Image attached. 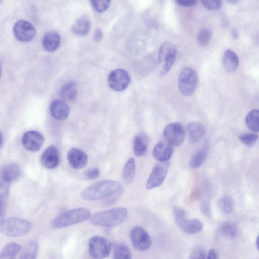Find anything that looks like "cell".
Here are the masks:
<instances>
[{
  "label": "cell",
  "instance_id": "ee69618b",
  "mask_svg": "<svg viewBox=\"0 0 259 259\" xmlns=\"http://www.w3.org/2000/svg\"><path fill=\"white\" fill-rule=\"evenodd\" d=\"M206 259H218L217 250L215 249H211L209 251Z\"/></svg>",
  "mask_w": 259,
  "mask_h": 259
},
{
  "label": "cell",
  "instance_id": "ba28073f",
  "mask_svg": "<svg viewBox=\"0 0 259 259\" xmlns=\"http://www.w3.org/2000/svg\"><path fill=\"white\" fill-rule=\"evenodd\" d=\"M169 161L159 162L152 169L146 183L147 189H151L160 186L164 181L169 169Z\"/></svg>",
  "mask_w": 259,
  "mask_h": 259
},
{
  "label": "cell",
  "instance_id": "74e56055",
  "mask_svg": "<svg viewBox=\"0 0 259 259\" xmlns=\"http://www.w3.org/2000/svg\"><path fill=\"white\" fill-rule=\"evenodd\" d=\"M205 250L202 247H196L191 252L189 259H206Z\"/></svg>",
  "mask_w": 259,
  "mask_h": 259
},
{
  "label": "cell",
  "instance_id": "6da1fadb",
  "mask_svg": "<svg viewBox=\"0 0 259 259\" xmlns=\"http://www.w3.org/2000/svg\"><path fill=\"white\" fill-rule=\"evenodd\" d=\"M121 187V183L118 181L102 180L85 188L81 192L80 196L85 200H97L118 193Z\"/></svg>",
  "mask_w": 259,
  "mask_h": 259
},
{
  "label": "cell",
  "instance_id": "60d3db41",
  "mask_svg": "<svg viewBox=\"0 0 259 259\" xmlns=\"http://www.w3.org/2000/svg\"><path fill=\"white\" fill-rule=\"evenodd\" d=\"M179 5L184 7H191L195 5L197 2L195 0H177L176 1Z\"/></svg>",
  "mask_w": 259,
  "mask_h": 259
},
{
  "label": "cell",
  "instance_id": "4dcf8cb0",
  "mask_svg": "<svg viewBox=\"0 0 259 259\" xmlns=\"http://www.w3.org/2000/svg\"><path fill=\"white\" fill-rule=\"evenodd\" d=\"M113 258L114 259H132L130 249L124 243L116 244L114 247Z\"/></svg>",
  "mask_w": 259,
  "mask_h": 259
},
{
  "label": "cell",
  "instance_id": "d6986e66",
  "mask_svg": "<svg viewBox=\"0 0 259 259\" xmlns=\"http://www.w3.org/2000/svg\"><path fill=\"white\" fill-rule=\"evenodd\" d=\"M224 69L229 72L235 71L239 65V59L236 53L231 50L225 51L222 60Z\"/></svg>",
  "mask_w": 259,
  "mask_h": 259
},
{
  "label": "cell",
  "instance_id": "30bf717a",
  "mask_svg": "<svg viewBox=\"0 0 259 259\" xmlns=\"http://www.w3.org/2000/svg\"><path fill=\"white\" fill-rule=\"evenodd\" d=\"M131 77L128 73L122 69H116L111 71L108 77L109 87L114 91H122L130 85Z\"/></svg>",
  "mask_w": 259,
  "mask_h": 259
},
{
  "label": "cell",
  "instance_id": "7dc6e473",
  "mask_svg": "<svg viewBox=\"0 0 259 259\" xmlns=\"http://www.w3.org/2000/svg\"><path fill=\"white\" fill-rule=\"evenodd\" d=\"M3 205L2 204V203L0 202V216L2 213L3 209Z\"/></svg>",
  "mask_w": 259,
  "mask_h": 259
},
{
  "label": "cell",
  "instance_id": "5bb4252c",
  "mask_svg": "<svg viewBox=\"0 0 259 259\" xmlns=\"http://www.w3.org/2000/svg\"><path fill=\"white\" fill-rule=\"evenodd\" d=\"M174 151V146L166 140L158 142L154 146L152 154L154 158L159 162L169 160Z\"/></svg>",
  "mask_w": 259,
  "mask_h": 259
},
{
  "label": "cell",
  "instance_id": "9a60e30c",
  "mask_svg": "<svg viewBox=\"0 0 259 259\" xmlns=\"http://www.w3.org/2000/svg\"><path fill=\"white\" fill-rule=\"evenodd\" d=\"M67 160L69 165L75 169L84 167L88 162V156L81 149L72 148L67 153Z\"/></svg>",
  "mask_w": 259,
  "mask_h": 259
},
{
  "label": "cell",
  "instance_id": "1f68e13d",
  "mask_svg": "<svg viewBox=\"0 0 259 259\" xmlns=\"http://www.w3.org/2000/svg\"><path fill=\"white\" fill-rule=\"evenodd\" d=\"M233 199L229 196L221 197L218 201V206L221 212L224 214H231L234 209Z\"/></svg>",
  "mask_w": 259,
  "mask_h": 259
},
{
  "label": "cell",
  "instance_id": "603a6c76",
  "mask_svg": "<svg viewBox=\"0 0 259 259\" xmlns=\"http://www.w3.org/2000/svg\"><path fill=\"white\" fill-rule=\"evenodd\" d=\"M188 137L191 142L196 143L200 140L205 134V127L198 122H192L187 125Z\"/></svg>",
  "mask_w": 259,
  "mask_h": 259
},
{
  "label": "cell",
  "instance_id": "8fae6325",
  "mask_svg": "<svg viewBox=\"0 0 259 259\" xmlns=\"http://www.w3.org/2000/svg\"><path fill=\"white\" fill-rule=\"evenodd\" d=\"M163 135L165 140L173 146H179L184 140L185 132L181 123L174 122L165 126L163 131Z\"/></svg>",
  "mask_w": 259,
  "mask_h": 259
},
{
  "label": "cell",
  "instance_id": "e575fe53",
  "mask_svg": "<svg viewBox=\"0 0 259 259\" xmlns=\"http://www.w3.org/2000/svg\"><path fill=\"white\" fill-rule=\"evenodd\" d=\"M90 2L93 9L98 13L106 11L110 5V1L108 0L91 1Z\"/></svg>",
  "mask_w": 259,
  "mask_h": 259
},
{
  "label": "cell",
  "instance_id": "f1b7e54d",
  "mask_svg": "<svg viewBox=\"0 0 259 259\" xmlns=\"http://www.w3.org/2000/svg\"><path fill=\"white\" fill-rule=\"evenodd\" d=\"M259 111L257 109L250 111L246 115L245 118L246 124L248 128L253 131L257 132L259 129Z\"/></svg>",
  "mask_w": 259,
  "mask_h": 259
},
{
  "label": "cell",
  "instance_id": "c3c4849f",
  "mask_svg": "<svg viewBox=\"0 0 259 259\" xmlns=\"http://www.w3.org/2000/svg\"><path fill=\"white\" fill-rule=\"evenodd\" d=\"M228 2H229L231 4H236L238 2V1H234V0H231V1H228Z\"/></svg>",
  "mask_w": 259,
  "mask_h": 259
},
{
  "label": "cell",
  "instance_id": "7c38bea8",
  "mask_svg": "<svg viewBox=\"0 0 259 259\" xmlns=\"http://www.w3.org/2000/svg\"><path fill=\"white\" fill-rule=\"evenodd\" d=\"M44 141L42 135L38 131L30 130L25 132L22 138L24 147L28 151L36 152L40 149Z\"/></svg>",
  "mask_w": 259,
  "mask_h": 259
},
{
  "label": "cell",
  "instance_id": "681fc988",
  "mask_svg": "<svg viewBox=\"0 0 259 259\" xmlns=\"http://www.w3.org/2000/svg\"><path fill=\"white\" fill-rule=\"evenodd\" d=\"M1 73H2V68H1V63H0V77L1 76Z\"/></svg>",
  "mask_w": 259,
  "mask_h": 259
},
{
  "label": "cell",
  "instance_id": "8992f818",
  "mask_svg": "<svg viewBox=\"0 0 259 259\" xmlns=\"http://www.w3.org/2000/svg\"><path fill=\"white\" fill-rule=\"evenodd\" d=\"M111 248L110 242L101 236H93L88 243L89 254L93 259H104L108 257L110 253Z\"/></svg>",
  "mask_w": 259,
  "mask_h": 259
},
{
  "label": "cell",
  "instance_id": "277c9868",
  "mask_svg": "<svg viewBox=\"0 0 259 259\" xmlns=\"http://www.w3.org/2000/svg\"><path fill=\"white\" fill-rule=\"evenodd\" d=\"M31 223L24 219L11 217L3 220L0 225V230L3 234L9 237L23 236L30 232Z\"/></svg>",
  "mask_w": 259,
  "mask_h": 259
},
{
  "label": "cell",
  "instance_id": "4fadbf2b",
  "mask_svg": "<svg viewBox=\"0 0 259 259\" xmlns=\"http://www.w3.org/2000/svg\"><path fill=\"white\" fill-rule=\"evenodd\" d=\"M60 163V155L57 148L54 145L48 146L44 151L41 157L43 167L48 169L56 168Z\"/></svg>",
  "mask_w": 259,
  "mask_h": 259
},
{
  "label": "cell",
  "instance_id": "ab89813d",
  "mask_svg": "<svg viewBox=\"0 0 259 259\" xmlns=\"http://www.w3.org/2000/svg\"><path fill=\"white\" fill-rule=\"evenodd\" d=\"M100 175V170L98 168L89 169L85 172V176L89 179H95Z\"/></svg>",
  "mask_w": 259,
  "mask_h": 259
},
{
  "label": "cell",
  "instance_id": "2e32d148",
  "mask_svg": "<svg viewBox=\"0 0 259 259\" xmlns=\"http://www.w3.org/2000/svg\"><path fill=\"white\" fill-rule=\"evenodd\" d=\"M21 168L17 164L10 163L0 169V182L10 185L21 176Z\"/></svg>",
  "mask_w": 259,
  "mask_h": 259
},
{
  "label": "cell",
  "instance_id": "7bdbcfd3",
  "mask_svg": "<svg viewBox=\"0 0 259 259\" xmlns=\"http://www.w3.org/2000/svg\"><path fill=\"white\" fill-rule=\"evenodd\" d=\"M103 37V34L101 30L99 29H97L94 33L93 35L94 40L95 41H99L101 40Z\"/></svg>",
  "mask_w": 259,
  "mask_h": 259
},
{
  "label": "cell",
  "instance_id": "7402d4cb",
  "mask_svg": "<svg viewBox=\"0 0 259 259\" xmlns=\"http://www.w3.org/2000/svg\"><path fill=\"white\" fill-rule=\"evenodd\" d=\"M178 226L183 231L188 234L198 233L201 232L203 228V223L197 219L186 218Z\"/></svg>",
  "mask_w": 259,
  "mask_h": 259
},
{
  "label": "cell",
  "instance_id": "83f0119b",
  "mask_svg": "<svg viewBox=\"0 0 259 259\" xmlns=\"http://www.w3.org/2000/svg\"><path fill=\"white\" fill-rule=\"evenodd\" d=\"M21 249V246L17 243L7 244L0 253V259H15L16 255Z\"/></svg>",
  "mask_w": 259,
  "mask_h": 259
},
{
  "label": "cell",
  "instance_id": "e0dca14e",
  "mask_svg": "<svg viewBox=\"0 0 259 259\" xmlns=\"http://www.w3.org/2000/svg\"><path fill=\"white\" fill-rule=\"evenodd\" d=\"M50 111L54 118L63 120L68 117L70 108L67 104L62 100H55L50 104Z\"/></svg>",
  "mask_w": 259,
  "mask_h": 259
},
{
  "label": "cell",
  "instance_id": "d4e9b609",
  "mask_svg": "<svg viewBox=\"0 0 259 259\" xmlns=\"http://www.w3.org/2000/svg\"><path fill=\"white\" fill-rule=\"evenodd\" d=\"M90 29V23L89 20L85 17L78 19L72 27L73 32L79 36H85Z\"/></svg>",
  "mask_w": 259,
  "mask_h": 259
},
{
  "label": "cell",
  "instance_id": "d590c367",
  "mask_svg": "<svg viewBox=\"0 0 259 259\" xmlns=\"http://www.w3.org/2000/svg\"><path fill=\"white\" fill-rule=\"evenodd\" d=\"M239 139L243 144L251 146L256 142L258 135L255 133H244L240 135Z\"/></svg>",
  "mask_w": 259,
  "mask_h": 259
},
{
  "label": "cell",
  "instance_id": "44dd1931",
  "mask_svg": "<svg viewBox=\"0 0 259 259\" xmlns=\"http://www.w3.org/2000/svg\"><path fill=\"white\" fill-rule=\"evenodd\" d=\"M176 46L170 42L165 41L161 44L158 52V61L164 63L176 57Z\"/></svg>",
  "mask_w": 259,
  "mask_h": 259
},
{
  "label": "cell",
  "instance_id": "3957f363",
  "mask_svg": "<svg viewBox=\"0 0 259 259\" xmlns=\"http://www.w3.org/2000/svg\"><path fill=\"white\" fill-rule=\"evenodd\" d=\"M90 217L88 209L76 208L58 215L52 221V226L54 229H61L83 222Z\"/></svg>",
  "mask_w": 259,
  "mask_h": 259
},
{
  "label": "cell",
  "instance_id": "4316f807",
  "mask_svg": "<svg viewBox=\"0 0 259 259\" xmlns=\"http://www.w3.org/2000/svg\"><path fill=\"white\" fill-rule=\"evenodd\" d=\"M38 249L37 241L35 240L30 241L25 246L19 259H36Z\"/></svg>",
  "mask_w": 259,
  "mask_h": 259
},
{
  "label": "cell",
  "instance_id": "ffe728a7",
  "mask_svg": "<svg viewBox=\"0 0 259 259\" xmlns=\"http://www.w3.org/2000/svg\"><path fill=\"white\" fill-rule=\"evenodd\" d=\"M59 94L65 102L75 101L77 97V89L75 82L70 81L64 84L60 89Z\"/></svg>",
  "mask_w": 259,
  "mask_h": 259
},
{
  "label": "cell",
  "instance_id": "8d00e7d4",
  "mask_svg": "<svg viewBox=\"0 0 259 259\" xmlns=\"http://www.w3.org/2000/svg\"><path fill=\"white\" fill-rule=\"evenodd\" d=\"M173 214L178 226L186 218L185 211L179 206L175 205L174 206Z\"/></svg>",
  "mask_w": 259,
  "mask_h": 259
},
{
  "label": "cell",
  "instance_id": "ac0fdd59",
  "mask_svg": "<svg viewBox=\"0 0 259 259\" xmlns=\"http://www.w3.org/2000/svg\"><path fill=\"white\" fill-rule=\"evenodd\" d=\"M61 42L60 34L54 31L47 32L42 39L44 48L48 52H54L59 47Z\"/></svg>",
  "mask_w": 259,
  "mask_h": 259
},
{
  "label": "cell",
  "instance_id": "f35d334b",
  "mask_svg": "<svg viewBox=\"0 0 259 259\" xmlns=\"http://www.w3.org/2000/svg\"><path fill=\"white\" fill-rule=\"evenodd\" d=\"M201 3L206 8L209 10H217L222 5V1L220 0L202 1Z\"/></svg>",
  "mask_w": 259,
  "mask_h": 259
},
{
  "label": "cell",
  "instance_id": "bcb514c9",
  "mask_svg": "<svg viewBox=\"0 0 259 259\" xmlns=\"http://www.w3.org/2000/svg\"><path fill=\"white\" fill-rule=\"evenodd\" d=\"M2 142H3V136H2V134L0 131V147L2 144Z\"/></svg>",
  "mask_w": 259,
  "mask_h": 259
},
{
  "label": "cell",
  "instance_id": "9c48e42d",
  "mask_svg": "<svg viewBox=\"0 0 259 259\" xmlns=\"http://www.w3.org/2000/svg\"><path fill=\"white\" fill-rule=\"evenodd\" d=\"M13 31L16 39L22 42L31 41L36 33L33 25L24 20L17 21L14 25Z\"/></svg>",
  "mask_w": 259,
  "mask_h": 259
},
{
  "label": "cell",
  "instance_id": "b9f144b4",
  "mask_svg": "<svg viewBox=\"0 0 259 259\" xmlns=\"http://www.w3.org/2000/svg\"><path fill=\"white\" fill-rule=\"evenodd\" d=\"M201 209L204 214L208 217L210 216V209L208 204L206 203L202 204L201 206Z\"/></svg>",
  "mask_w": 259,
  "mask_h": 259
},
{
  "label": "cell",
  "instance_id": "52a82bcc",
  "mask_svg": "<svg viewBox=\"0 0 259 259\" xmlns=\"http://www.w3.org/2000/svg\"><path fill=\"white\" fill-rule=\"evenodd\" d=\"M130 238L134 248L140 252L147 251L152 244L149 234L141 226H135L131 229Z\"/></svg>",
  "mask_w": 259,
  "mask_h": 259
},
{
  "label": "cell",
  "instance_id": "5b68a950",
  "mask_svg": "<svg viewBox=\"0 0 259 259\" xmlns=\"http://www.w3.org/2000/svg\"><path fill=\"white\" fill-rule=\"evenodd\" d=\"M197 74L194 69L190 67L183 69L178 78V87L182 94L189 96L192 95L198 85Z\"/></svg>",
  "mask_w": 259,
  "mask_h": 259
},
{
  "label": "cell",
  "instance_id": "f546056e",
  "mask_svg": "<svg viewBox=\"0 0 259 259\" xmlns=\"http://www.w3.org/2000/svg\"><path fill=\"white\" fill-rule=\"evenodd\" d=\"M135 171V161L130 158L126 162L122 172V179L126 183H130L133 180Z\"/></svg>",
  "mask_w": 259,
  "mask_h": 259
},
{
  "label": "cell",
  "instance_id": "f6af8a7d",
  "mask_svg": "<svg viewBox=\"0 0 259 259\" xmlns=\"http://www.w3.org/2000/svg\"><path fill=\"white\" fill-rule=\"evenodd\" d=\"M231 35L233 39H237L239 37V32L236 28H233L231 30Z\"/></svg>",
  "mask_w": 259,
  "mask_h": 259
},
{
  "label": "cell",
  "instance_id": "484cf974",
  "mask_svg": "<svg viewBox=\"0 0 259 259\" xmlns=\"http://www.w3.org/2000/svg\"><path fill=\"white\" fill-rule=\"evenodd\" d=\"M208 151L207 146H204L197 151L190 161V167L193 169L199 168L205 161L207 155Z\"/></svg>",
  "mask_w": 259,
  "mask_h": 259
},
{
  "label": "cell",
  "instance_id": "cb8c5ba5",
  "mask_svg": "<svg viewBox=\"0 0 259 259\" xmlns=\"http://www.w3.org/2000/svg\"><path fill=\"white\" fill-rule=\"evenodd\" d=\"M148 145V138L143 133L136 135L133 140V150L135 155L137 157L144 155L146 152Z\"/></svg>",
  "mask_w": 259,
  "mask_h": 259
},
{
  "label": "cell",
  "instance_id": "d6a6232c",
  "mask_svg": "<svg viewBox=\"0 0 259 259\" xmlns=\"http://www.w3.org/2000/svg\"><path fill=\"white\" fill-rule=\"evenodd\" d=\"M218 232L222 236L234 238L237 234L238 228L233 223H226L219 228Z\"/></svg>",
  "mask_w": 259,
  "mask_h": 259
},
{
  "label": "cell",
  "instance_id": "7a4b0ae2",
  "mask_svg": "<svg viewBox=\"0 0 259 259\" xmlns=\"http://www.w3.org/2000/svg\"><path fill=\"white\" fill-rule=\"evenodd\" d=\"M124 207H116L97 212L90 217L92 224L96 226L112 227L121 224L127 215Z\"/></svg>",
  "mask_w": 259,
  "mask_h": 259
},
{
  "label": "cell",
  "instance_id": "836d02e7",
  "mask_svg": "<svg viewBox=\"0 0 259 259\" xmlns=\"http://www.w3.org/2000/svg\"><path fill=\"white\" fill-rule=\"evenodd\" d=\"M211 37V31L208 28H203L198 32L197 35V40L199 45L205 46L209 42Z\"/></svg>",
  "mask_w": 259,
  "mask_h": 259
}]
</instances>
